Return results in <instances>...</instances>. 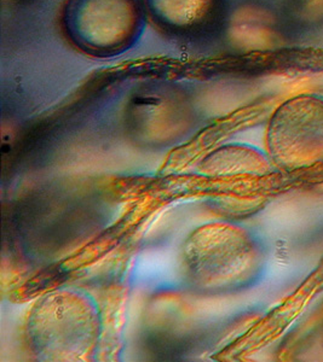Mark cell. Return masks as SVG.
I'll use <instances>...</instances> for the list:
<instances>
[{"label":"cell","mask_w":323,"mask_h":362,"mask_svg":"<svg viewBox=\"0 0 323 362\" xmlns=\"http://www.w3.org/2000/svg\"><path fill=\"white\" fill-rule=\"evenodd\" d=\"M270 160L285 172L323 165V97L300 93L286 99L266 128Z\"/></svg>","instance_id":"obj_2"},{"label":"cell","mask_w":323,"mask_h":362,"mask_svg":"<svg viewBox=\"0 0 323 362\" xmlns=\"http://www.w3.org/2000/svg\"><path fill=\"white\" fill-rule=\"evenodd\" d=\"M147 18L160 33L181 42H196L220 28L228 0H143Z\"/></svg>","instance_id":"obj_3"},{"label":"cell","mask_w":323,"mask_h":362,"mask_svg":"<svg viewBox=\"0 0 323 362\" xmlns=\"http://www.w3.org/2000/svg\"><path fill=\"white\" fill-rule=\"evenodd\" d=\"M143 0H64L60 28L68 44L94 58H113L136 45L147 23Z\"/></svg>","instance_id":"obj_1"},{"label":"cell","mask_w":323,"mask_h":362,"mask_svg":"<svg viewBox=\"0 0 323 362\" xmlns=\"http://www.w3.org/2000/svg\"><path fill=\"white\" fill-rule=\"evenodd\" d=\"M290 18L302 27L323 25V0H286Z\"/></svg>","instance_id":"obj_4"}]
</instances>
